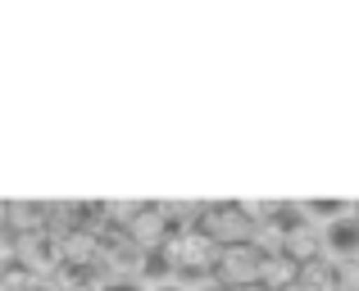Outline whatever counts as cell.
<instances>
[{"mask_svg": "<svg viewBox=\"0 0 359 291\" xmlns=\"http://www.w3.org/2000/svg\"><path fill=\"white\" fill-rule=\"evenodd\" d=\"M300 210H305L309 219H318V223H323V228H327V223H332V219H341V214H351L355 205H351V201H305V205H300Z\"/></svg>", "mask_w": 359, "mask_h": 291, "instance_id": "2", "label": "cell"}, {"mask_svg": "<svg viewBox=\"0 0 359 291\" xmlns=\"http://www.w3.org/2000/svg\"><path fill=\"white\" fill-rule=\"evenodd\" d=\"M0 287H5V273H0Z\"/></svg>", "mask_w": 359, "mask_h": 291, "instance_id": "8", "label": "cell"}, {"mask_svg": "<svg viewBox=\"0 0 359 291\" xmlns=\"http://www.w3.org/2000/svg\"><path fill=\"white\" fill-rule=\"evenodd\" d=\"M100 291H150V287L141 283V278H109V283L100 287Z\"/></svg>", "mask_w": 359, "mask_h": 291, "instance_id": "3", "label": "cell"}, {"mask_svg": "<svg viewBox=\"0 0 359 291\" xmlns=\"http://www.w3.org/2000/svg\"><path fill=\"white\" fill-rule=\"evenodd\" d=\"M150 291H191V287H187L182 278H168V283H155V287H150Z\"/></svg>", "mask_w": 359, "mask_h": 291, "instance_id": "4", "label": "cell"}, {"mask_svg": "<svg viewBox=\"0 0 359 291\" xmlns=\"http://www.w3.org/2000/svg\"><path fill=\"white\" fill-rule=\"evenodd\" d=\"M323 241H327V255L332 259H359V210L341 214V219H332L323 228Z\"/></svg>", "mask_w": 359, "mask_h": 291, "instance_id": "1", "label": "cell"}, {"mask_svg": "<svg viewBox=\"0 0 359 291\" xmlns=\"http://www.w3.org/2000/svg\"><path fill=\"white\" fill-rule=\"evenodd\" d=\"M191 291H228V287H219V283H201V287H191Z\"/></svg>", "mask_w": 359, "mask_h": 291, "instance_id": "6", "label": "cell"}, {"mask_svg": "<svg viewBox=\"0 0 359 291\" xmlns=\"http://www.w3.org/2000/svg\"><path fill=\"white\" fill-rule=\"evenodd\" d=\"M0 291H14V287H0Z\"/></svg>", "mask_w": 359, "mask_h": 291, "instance_id": "9", "label": "cell"}, {"mask_svg": "<svg viewBox=\"0 0 359 291\" xmlns=\"http://www.w3.org/2000/svg\"><path fill=\"white\" fill-rule=\"evenodd\" d=\"M0 259H5V241H0Z\"/></svg>", "mask_w": 359, "mask_h": 291, "instance_id": "7", "label": "cell"}, {"mask_svg": "<svg viewBox=\"0 0 359 291\" xmlns=\"http://www.w3.org/2000/svg\"><path fill=\"white\" fill-rule=\"evenodd\" d=\"M23 291H60V287H50V283H27Z\"/></svg>", "mask_w": 359, "mask_h": 291, "instance_id": "5", "label": "cell"}]
</instances>
